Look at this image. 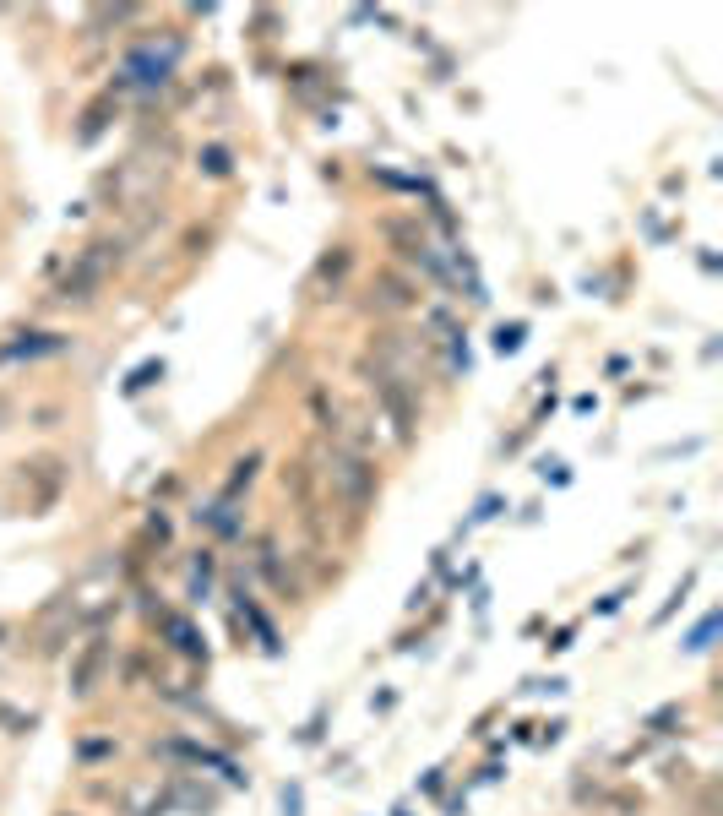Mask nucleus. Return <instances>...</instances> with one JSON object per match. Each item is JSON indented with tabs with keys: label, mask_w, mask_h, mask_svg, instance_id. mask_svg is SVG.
Returning <instances> with one entry per match:
<instances>
[{
	"label": "nucleus",
	"mask_w": 723,
	"mask_h": 816,
	"mask_svg": "<svg viewBox=\"0 0 723 816\" xmlns=\"http://www.w3.org/2000/svg\"><path fill=\"white\" fill-rule=\"evenodd\" d=\"M321 485L332 490V501L348 512V523H365V512L376 506L381 496V468L376 457H365V447H343V441H332L327 452H321Z\"/></svg>",
	"instance_id": "f257e3e1"
},
{
	"label": "nucleus",
	"mask_w": 723,
	"mask_h": 816,
	"mask_svg": "<svg viewBox=\"0 0 723 816\" xmlns=\"http://www.w3.org/2000/svg\"><path fill=\"white\" fill-rule=\"evenodd\" d=\"M359 376H365V387H370V398L381 403V414L392 419V430H397V441H414V425H419V414H414V398H408V381L403 376H386L381 365H370V360H359Z\"/></svg>",
	"instance_id": "f03ea898"
},
{
	"label": "nucleus",
	"mask_w": 723,
	"mask_h": 816,
	"mask_svg": "<svg viewBox=\"0 0 723 816\" xmlns=\"http://www.w3.org/2000/svg\"><path fill=\"white\" fill-rule=\"evenodd\" d=\"M120 251H126L120 240H93V245H87V251L77 256V267L66 272V283H60V300H93V294L104 289L109 267L120 262Z\"/></svg>",
	"instance_id": "7ed1b4c3"
},
{
	"label": "nucleus",
	"mask_w": 723,
	"mask_h": 816,
	"mask_svg": "<svg viewBox=\"0 0 723 816\" xmlns=\"http://www.w3.org/2000/svg\"><path fill=\"white\" fill-rule=\"evenodd\" d=\"M109 653H115V642H109V632H93L77 648V659H71V697H93V686L104 680L109 670Z\"/></svg>",
	"instance_id": "20e7f679"
},
{
	"label": "nucleus",
	"mask_w": 723,
	"mask_h": 816,
	"mask_svg": "<svg viewBox=\"0 0 723 816\" xmlns=\"http://www.w3.org/2000/svg\"><path fill=\"white\" fill-rule=\"evenodd\" d=\"M153 621H158V632L169 637V648L180 653V659H191V664H207V637L196 632V621H191V615H180V610H158Z\"/></svg>",
	"instance_id": "39448f33"
},
{
	"label": "nucleus",
	"mask_w": 723,
	"mask_h": 816,
	"mask_svg": "<svg viewBox=\"0 0 723 816\" xmlns=\"http://www.w3.org/2000/svg\"><path fill=\"white\" fill-rule=\"evenodd\" d=\"M256 468H261V452H245L240 463H234V474H229V485H223V496H218V501H229V506L240 501L245 490L256 485Z\"/></svg>",
	"instance_id": "423d86ee"
},
{
	"label": "nucleus",
	"mask_w": 723,
	"mask_h": 816,
	"mask_svg": "<svg viewBox=\"0 0 723 816\" xmlns=\"http://www.w3.org/2000/svg\"><path fill=\"white\" fill-rule=\"evenodd\" d=\"M213 566H218V550H196V555H191V604H207V588H213Z\"/></svg>",
	"instance_id": "0eeeda50"
},
{
	"label": "nucleus",
	"mask_w": 723,
	"mask_h": 816,
	"mask_svg": "<svg viewBox=\"0 0 723 816\" xmlns=\"http://www.w3.org/2000/svg\"><path fill=\"white\" fill-rule=\"evenodd\" d=\"M522 338H528V327H522V321H511V327L495 332V354H517V349H522Z\"/></svg>",
	"instance_id": "6e6552de"
},
{
	"label": "nucleus",
	"mask_w": 723,
	"mask_h": 816,
	"mask_svg": "<svg viewBox=\"0 0 723 816\" xmlns=\"http://www.w3.org/2000/svg\"><path fill=\"white\" fill-rule=\"evenodd\" d=\"M713 632H718V615H707V621L685 637V653H707V648H713Z\"/></svg>",
	"instance_id": "1a4fd4ad"
},
{
	"label": "nucleus",
	"mask_w": 723,
	"mask_h": 816,
	"mask_svg": "<svg viewBox=\"0 0 723 816\" xmlns=\"http://www.w3.org/2000/svg\"><path fill=\"white\" fill-rule=\"evenodd\" d=\"M196 164H202V175H213V180H223V175H229V153H223V147H207V153L202 158H196Z\"/></svg>",
	"instance_id": "9d476101"
},
{
	"label": "nucleus",
	"mask_w": 723,
	"mask_h": 816,
	"mask_svg": "<svg viewBox=\"0 0 723 816\" xmlns=\"http://www.w3.org/2000/svg\"><path fill=\"white\" fill-rule=\"evenodd\" d=\"M153 376H164V360H153V365H142L136 376L126 381V392H142V387H153Z\"/></svg>",
	"instance_id": "9b49d317"
},
{
	"label": "nucleus",
	"mask_w": 723,
	"mask_h": 816,
	"mask_svg": "<svg viewBox=\"0 0 723 816\" xmlns=\"http://www.w3.org/2000/svg\"><path fill=\"white\" fill-rule=\"evenodd\" d=\"M0 724H6V735H28V729H33V719H22V713H11L6 702H0Z\"/></svg>",
	"instance_id": "f8f14e48"
},
{
	"label": "nucleus",
	"mask_w": 723,
	"mask_h": 816,
	"mask_svg": "<svg viewBox=\"0 0 723 816\" xmlns=\"http://www.w3.org/2000/svg\"><path fill=\"white\" fill-rule=\"evenodd\" d=\"M305 811V795H299V784H283V816H299Z\"/></svg>",
	"instance_id": "ddd939ff"
},
{
	"label": "nucleus",
	"mask_w": 723,
	"mask_h": 816,
	"mask_svg": "<svg viewBox=\"0 0 723 816\" xmlns=\"http://www.w3.org/2000/svg\"><path fill=\"white\" fill-rule=\"evenodd\" d=\"M147 534H153L158 544H169V534H174V528H169V517H164V512H153V517H147Z\"/></svg>",
	"instance_id": "4468645a"
},
{
	"label": "nucleus",
	"mask_w": 723,
	"mask_h": 816,
	"mask_svg": "<svg viewBox=\"0 0 723 816\" xmlns=\"http://www.w3.org/2000/svg\"><path fill=\"white\" fill-rule=\"evenodd\" d=\"M501 506H506L501 496H484V501H479V512H473V523H490V517L501 512ZM473 523H468V528H473Z\"/></svg>",
	"instance_id": "2eb2a0df"
}]
</instances>
